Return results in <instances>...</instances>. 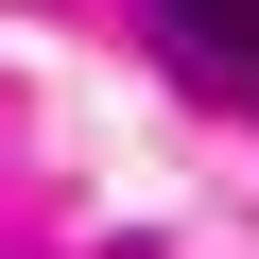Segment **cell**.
<instances>
[{
    "label": "cell",
    "mask_w": 259,
    "mask_h": 259,
    "mask_svg": "<svg viewBox=\"0 0 259 259\" xmlns=\"http://www.w3.org/2000/svg\"><path fill=\"white\" fill-rule=\"evenodd\" d=\"M156 18H173V52L207 87H259V0H156Z\"/></svg>",
    "instance_id": "obj_1"
}]
</instances>
